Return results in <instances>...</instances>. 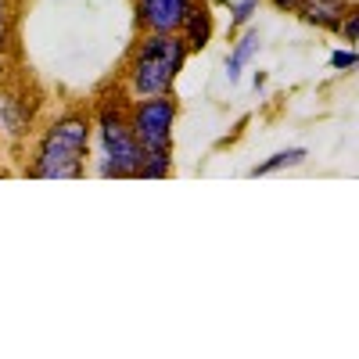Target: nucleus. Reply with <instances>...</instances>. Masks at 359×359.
<instances>
[{
    "mask_svg": "<svg viewBox=\"0 0 359 359\" xmlns=\"http://www.w3.org/2000/svg\"><path fill=\"white\" fill-rule=\"evenodd\" d=\"M90 147H94V111L65 108L40 130L22 172L33 180H79L86 176Z\"/></svg>",
    "mask_w": 359,
    "mask_h": 359,
    "instance_id": "obj_1",
    "label": "nucleus"
},
{
    "mask_svg": "<svg viewBox=\"0 0 359 359\" xmlns=\"http://www.w3.org/2000/svg\"><path fill=\"white\" fill-rule=\"evenodd\" d=\"M187 43L180 33H140L123 62V90L130 97L176 94V79L187 65Z\"/></svg>",
    "mask_w": 359,
    "mask_h": 359,
    "instance_id": "obj_2",
    "label": "nucleus"
},
{
    "mask_svg": "<svg viewBox=\"0 0 359 359\" xmlns=\"http://www.w3.org/2000/svg\"><path fill=\"white\" fill-rule=\"evenodd\" d=\"M130 94L123 90V83L111 94H97L94 101V140H97V172L104 180H137V165H140V144L133 137L130 115H126Z\"/></svg>",
    "mask_w": 359,
    "mask_h": 359,
    "instance_id": "obj_3",
    "label": "nucleus"
},
{
    "mask_svg": "<svg viewBox=\"0 0 359 359\" xmlns=\"http://www.w3.org/2000/svg\"><path fill=\"white\" fill-rule=\"evenodd\" d=\"M126 115H130V126H133L140 151H172V133H176V118H180L176 94L130 97Z\"/></svg>",
    "mask_w": 359,
    "mask_h": 359,
    "instance_id": "obj_4",
    "label": "nucleus"
},
{
    "mask_svg": "<svg viewBox=\"0 0 359 359\" xmlns=\"http://www.w3.org/2000/svg\"><path fill=\"white\" fill-rule=\"evenodd\" d=\"M194 0H133L137 33H180Z\"/></svg>",
    "mask_w": 359,
    "mask_h": 359,
    "instance_id": "obj_5",
    "label": "nucleus"
},
{
    "mask_svg": "<svg viewBox=\"0 0 359 359\" xmlns=\"http://www.w3.org/2000/svg\"><path fill=\"white\" fill-rule=\"evenodd\" d=\"M180 36H184L191 54H198V50H205L208 43H212V36H216V11H212L208 0H194L191 4V11L184 15V25H180Z\"/></svg>",
    "mask_w": 359,
    "mask_h": 359,
    "instance_id": "obj_6",
    "label": "nucleus"
},
{
    "mask_svg": "<svg viewBox=\"0 0 359 359\" xmlns=\"http://www.w3.org/2000/svg\"><path fill=\"white\" fill-rule=\"evenodd\" d=\"M352 8V0H298V18H302L306 25L320 29V33H334L338 36V29L345 22Z\"/></svg>",
    "mask_w": 359,
    "mask_h": 359,
    "instance_id": "obj_7",
    "label": "nucleus"
},
{
    "mask_svg": "<svg viewBox=\"0 0 359 359\" xmlns=\"http://www.w3.org/2000/svg\"><path fill=\"white\" fill-rule=\"evenodd\" d=\"M259 47H262V36H259V29H252V25H245L241 33L233 36L230 54H226V79H230V86L241 83V76L252 65V57L259 54Z\"/></svg>",
    "mask_w": 359,
    "mask_h": 359,
    "instance_id": "obj_8",
    "label": "nucleus"
},
{
    "mask_svg": "<svg viewBox=\"0 0 359 359\" xmlns=\"http://www.w3.org/2000/svg\"><path fill=\"white\" fill-rule=\"evenodd\" d=\"M306 158H309L306 147H284V151H273L266 162L252 165V169H248V176H252V180H259V176H273V172H280V169H294V165H302Z\"/></svg>",
    "mask_w": 359,
    "mask_h": 359,
    "instance_id": "obj_9",
    "label": "nucleus"
},
{
    "mask_svg": "<svg viewBox=\"0 0 359 359\" xmlns=\"http://www.w3.org/2000/svg\"><path fill=\"white\" fill-rule=\"evenodd\" d=\"M172 176V151H140L137 180H169Z\"/></svg>",
    "mask_w": 359,
    "mask_h": 359,
    "instance_id": "obj_10",
    "label": "nucleus"
},
{
    "mask_svg": "<svg viewBox=\"0 0 359 359\" xmlns=\"http://www.w3.org/2000/svg\"><path fill=\"white\" fill-rule=\"evenodd\" d=\"M255 11H259V0H233L230 4V36H237L245 25H252Z\"/></svg>",
    "mask_w": 359,
    "mask_h": 359,
    "instance_id": "obj_11",
    "label": "nucleus"
},
{
    "mask_svg": "<svg viewBox=\"0 0 359 359\" xmlns=\"http://www.w3.org/2000/svg\"><path fill=\"white\" fill-rule=\"evenodd\" d=\"M15 43V0H0V57Z\"/></svg>",
    "mask_w": 359,
    "mask_h": 359,
    "instance_id": "obj_12",
    "label": "nucleus"
},
{
    "mask_svg": "<svg viewBox=\"0 0 359 359\" xmlns=\"http://www.w3.org/2000/svg\"><path fill=\"white\" fill-rule=\"evenodd\" d=\"M327 65H331L334 72H355L359 69V47H338L331 50V57H327Z\"/></svg>",
    "mask_w": 359,
    "mask_h": 359,
    "instance_id": "obj_13",
    "label": "nucleus"
},
{
    "mask_svg": "<svg viewBox=\"0 0 359 359\" xmlns=\"http://www.w3.org/2000/svg\"><path fill=\"white\" fill-rule=\"evenodd\" d=\"M338 36H341L348 47H359V4L348 8V15H345V22H341V29H338Z\"/></svg>",
    "mask_w": 359,
    "mask_h": 359,
    "instance_id": "obj_14",
    "label": "nucleus"
},
{
    "mask_svg": "<svg viewBox=\"0 0 359 359\" xmlns=\"http://www.w3.org/2000/svg\"><path fill=\"white\" fill-rule=\"evenodd\" d=\"M269 8L280 11V15H294L298 11V0H269Z\"/></svg>",
    "mask_w": 359,
    "mask_h": 359,
    "instance_id": "obj_15",
    "label": "nucleus"
},
{
    "mask_svg": "<svg viewBox=\"0 0 359 359\" xmlns=\"http://www.w3.org/2000/svg\"><path fill=\"white\" fill-rule=\"evenodd\" d=\"M0 158H4V140H0ZM0 176H4V169H0Z\"/></svg>",
    "mask_w": 359,
    "mask_h": 359,
    "instance_id": "obj_16",
    "label": "nucleus"
}]
</instances>
